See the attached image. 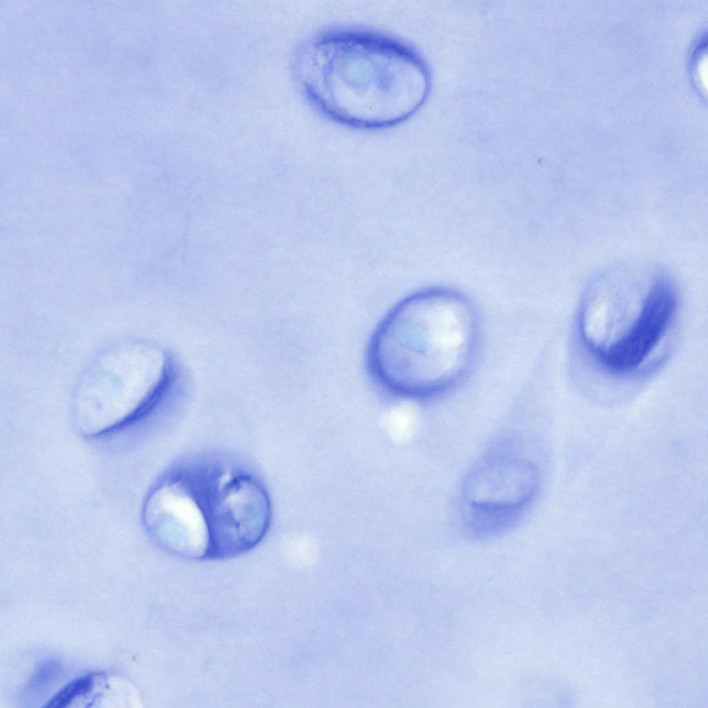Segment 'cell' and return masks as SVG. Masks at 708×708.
<instances>
[{
	"label": "cell",
	"mask_w": 708,
	"mask_h": 708,
	"mask_svg": "<svg viewBox=\"0 0 708 708\" xmlns=\"http://www.w3.org/2000/svg\"><path fill=\"white\" fill-rule=\"evenodd\" d=\"M476 341L475 315L465 300L439 292L417 293L399 302L377 328L369 366L388 391L427 396L460 378Z\"/></svg>",
	"instance_id": "obj_2"
},
{
	"label": "cell",
	"mask_w": 708,
	"mask_h": 708,
	"mask_svg": "<svg viewBox=\"0 0 708 708\" xmlns=\"http://www.w3.org/2000/svg\"><path fill=\"white\" fill-rule=\"evenodd\" d=\"M294 70L304 95L340 124L381 129L412 116L425 101L428 68L408 45L377 31L338 28L298 50Z\"/></svg>",
	"instance_id": "obj_1"
},
{
	"label": "cell",
	"mask_w": 708,
	"mask_h": 708,
	"mask_svg": "<svg viewBox=\"0 0 708 708\" xmlns=\"http://www.w3.org/2000/svg\"><path fill=\"white\" fill-rule=\"evenodd\" d=\"M537 480L532 464L523 459L496 458L481 465L465 490L474 529L493 532L507 526L532 499Z\"/></svg>",
	"instance_id": "obj_5"
},
{
	"label": "cell",
	"mask_w": 708,
	"mask_h": 708,
	"mask_svg": "<svg viewBox=\"0 0 708 708\" xmlns=\"http://www.w3.org/2000/svg\"><path fill=\"white\" fill-rule=\"evenodd\" d=\"M158 348L126 342L101 353L84 373L73 401V419L84 436L95 437L133 421L149 406L165 378Z\"/></svg>",
	"instance_id": "obj_3"
},
{
	"label": "cell",
	"mask_w": 708,
	"mask_h": 708,
	"mask_svg": "<svg viewBox=\"0 0 708 708\" xmlns=\"http://www.w3.org/2000/svg\"><path fill=\"white\" fill-rule=\"evenodd\" d=\"M677 299L672 284L656 279L637 302L595 295L586 298L579 331L586 348L608 372L638 371L659 346L673 321Z\"/></svg>",
	"instance_id": "obj_4"
},
{
	"label": "cell",
	"mask_w": 708,
	"mask_h": 708,
	"mask_svg": "<svg viewBox=\"0 0 708 708\" xmlns=\"http://www.w3.org/2000/svg\"><path fill=\"white\" fill-rule=\"evenodd\" d=\"M93 686V676L87 674L77 678L57 691L45 705L46 707H64L76 698L88 693Z\"/></svg>",
	"instance_id": "obj_6"
}]
</instances>
